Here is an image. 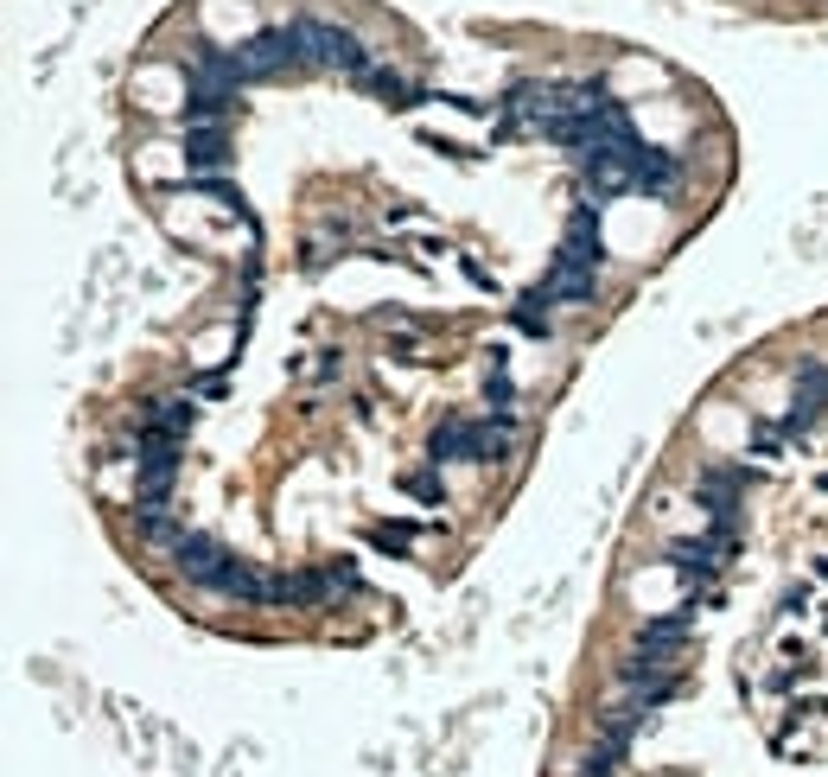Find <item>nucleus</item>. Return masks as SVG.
Listing matches in <instances>:
<instances>
[{
  "label": "nucleus",
  "instance_id": "obj_1",
  "mask_svg": "<svg viewBox=\"0 0 828 777\" xmlns=\"http://www.w3.org/2000/svg\"><path fill=\"white\" fill-rule=\"evenodd\" d=\"M172 567H179L192 586H204V593L217 599H243V606H262V574H255L249 561H236L223 542H211V535L185 529L179 548H172Z\"/></svg>",
  "mask_w": 828,
  "mask_h": 777
},
{
  "label": "nucleus",
  "instance_id": "obj_2",
  "mask_svg": "<svg viewBox=\"0 0 828 777\" xmlns=\"http://www.w3.org/2000/svg\"><path fill=\"white\" fill-rule=\"evenodd\" d=\"M510 446H516V421L497 414V427L491 421H440L434 440H427V453L434 459H465V465H491V459H504Z\"/></svg>",
  "mask_w": 828,
  "mask_h": 777
},
{
  "label": "nucleus",
  "instance_id": "obj_3",
  "mask_svg": "<svg viewBox=\"0 0 828 777\" xmlns=\"http://www.w3.org/2000/svg\"><path fill=\"white\" fill-rule=\"evenodd\" d=\"M243 51V64H249V83H274V77H300V71H313L306 64V26L293 20V26H268V32H255L249 45H236Z\"/></svg>",
  "mask_w": 828,
  "mask_h": 777
},
{
  "label": "nucleus",
  "instance_id": "obj_4",
  "mask_svg": "<svg viewBox=\"0 0 828 777\" xmlns=\"http://www.w3.org/2000/svg\"><path fill=\"white\" fill-rule=\"evenodd\" d=\"M306 26V64L313 71H332V77H364L370 71V51L357 32L344 26H325V20H300Z\"/></svg>",
  "mask_w": 828,
  "mask_h": 777
},
{
  "label": "nucleus",
  "instance_id": "obj_5",
  "mask_svg": "<svg viewBox=\"0 0 828 777\" xmlns=\"http://www.w3.org/2000/svg\"><path fill=\"white\" fill-rule=\"evenodd\" d=\"M695 618H701V606H695V599H682V606H669V612H657V618H644L637 644L657 650V656H682V644L695 637Z\"/></svg>",
  "mask_w": 828,
  "mask_h": 777
},
{
  "label": "nucleus",
  "instance_id": "obj_6",
  "mask_svg": "<svg viewBox=\"0 0 828 777\" xmlns=\"http://www.w3.org/2000/svg\"><path fill=\"white\" fill-rule=\"evenodd\" d=\"M682 185V160L676 153H650V147H637L631 153V192H644V198H669Z\"/></svg>",
  "mask_w": 828,
  "mask_h": 777
},
{
  "label": "nucleus",
  "instance_id": "obj_7",
  "mask_svg": "<svg viewBox=\"0 0 828 777\" xmlns=\"http://www.w3.org/2000/svg\"><path fill=\"white\" fill-rule=\"evenodd\" d=\"M179 160L185 172H223L230 166V128H185Z\"/></svg>",
  "mask_w": 828,
  "mask_h": 777
},
{
  "label": "nucleus",
  "instance_id": "obj_8",
  "mask_svg": "<svg viewBox=\"0 0 828 777\" xmlns=\"http://www.w3.org/2000/svg\"><path fill=\"white\" fill-rule=\"evenodd\" d=\"M357 83H364L376 102H389V109H414V102H421V90H414V83L395 71V64H370V71L357 77Z\"/></svg>",
  "mask_w": 828,
  "mask_h": 777
},
{
  "label": "nucleus",
  "instance_id": "obj_9",
  "mask_svg": "<svg viewBox=\"0 0 828 777\" xmlns=\"http://www.w3.org/2000/svg\"><path fill=\"white\" fill-rule=\"evenodd\" d=\"M548 306H555V300H548V293L536 287L529 300H516V306H510V325H516V332H529V338H548V325H555V313H548Z\"/></svg>",
  "mask_w": 828,
  "mask_h": 777
},
{
  "label": "nucleus",
  "instance_id": "obj_10",
  "mask_svg": "<svg viewBox=\"0 0 828 777\" xmlns=\"http://www.w3.org/2000/svg\"><path fill=\"white\" fill-rule=\"evenodd\" d=\"M414 535H421L414 523H370V542H376V548H389V555H408Z\"/></svg>",
  "mask_w": 828,
  "mask_h": 777
},
{
  "label": "nucleus",
  "instance_id": "obj_11",
  "mask_svg": "<svg viewBox=\"0 0 828 777\" xmlns=\"http://www.w3.org/2000/svg\"><path fill=\"white\" fill-rule=\"evenodd\" d=\"M402 485H408V497H421V504H440V497H446V485H440V472H434V465H414Z\"/></svg>",
  "mask_w": 828,
  "mask_h": 777
}]
</instances>
